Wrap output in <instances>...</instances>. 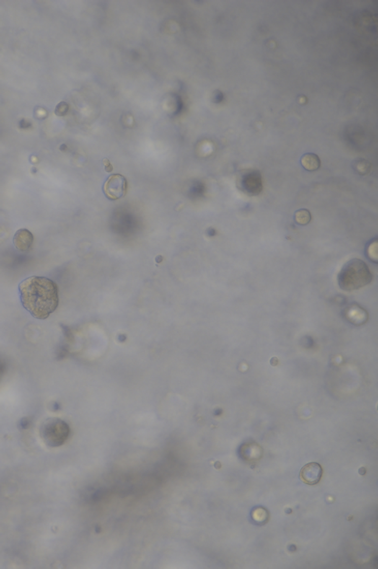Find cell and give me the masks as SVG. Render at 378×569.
<instances>
[{"instance_id":"cell-1","label":"cell","mask_w":378,"mask_h":569,"mask_svg":"<svg viewBox=\"0 0 378 569\" xmlns=\"http://www.w3.org/2000/svg\"><path fill=\"white\" fill-rule=\"evenodd\" d=\"M21 301L36 319H46L58 305L56 283L45 277L32 276L19 284Z\"/></svg>"},{"instance_id":"cell-2","label":"cell","mask_w":378,"mask_h":569,"mask_svg":"<svg viewBox=\"0 0 378 569\" xmlns=\"http://www.w3.org/2000/svg\"><path fill=\"white\" fill-rule=\"evenodd\" d=\"M372 277L369 267L363 261L353 259L342 267L338 275V285L345 291H353L369 284Z\"/></svg>"},{"instance_id":"cell-3","label":"cell","mask_w":378,"mask_h":569,"mask_svg":"<svg viewBox=\"0 0 378 569\" xmlns=\"http://www.w3.org/2000/svg\"><path fill=\"white\" fill-rule=\"evenodd\" d=\"M41 433L48 446H61L69 436L70 427L60 419L50 418L42 424Z\"/></svg>"},{"instance_id":"cell-4","label":"cell","mask_w":378,"mask_h":569,"mask_svg":"<svg viewBox=\"0 0 378 569\" xmlns=\"http://www.w3.org/2000/svg\"><path fill=\"white\" fill-rule=\"evenodd\" d=\"M104 192L106 196L111 200H118L126 195L127 181L120 174L111 175L104 185Z\"/></svg>"},{"instance_id":"cell-5","label":"cell","mask_w":378,"mask_h":569,"mask_svg":"<svg viewBox=\"0 0 378 569\" xmlns=\"http://www.w3.org/2000/svg\"><path fill=\"white\" fill-rule=\"evenodd\" d=\"M241 187L247 195H258L263 189L261 174L257 170H250L245 173L240 181Z\"/></svg>"},{"instance_id":"cell-6","label":"cell","mask_w":378,"mask_h":569,"mask_svg":"<svg viewBox=\"0 0 378 569\" xmlns=\"http://www.w3.org/2000/svg\"><path fill=\"white\" fill-rule=\"evenodd\" d=\"M322 476V468L317 463H310L301 469L300 478L309 485H315L320 481Z\"/></svg>"},{"instance_id":"cell-7","label":"cell","mask_w":378,"mask_h":569,"mask_svg":"<svg viewBox=\"0 0 378 569\" xmlns=\"http://www.w3.org/2000/svg\"><path fill=\"white\" fill-rule=\"evenodd\" d=\"M34 238L32 233L25 229L20 230L16 233L14 237V244L16 248L20 250H27L32 247Z\"/></svg>"},{"instance_id":"cell-8","label":"cell","mask_w":378,"mask_h":569,"mask_svg":"<svg viewBox=\"0 0 378 569\" xmlns=\"http://www.w3.org/2000/svg\"><path fill=\"white\" fill-rule=\"evenodd\" d=\"M345 317L354 324H362L367 319V313L359 306H350L346 311Z\"/></svg>"},{"instance_id":"cell-9","label":"cell","mask_w":378,"mask_h":569,"mask_svg":"<svg viewBox=\"0 0 378 569\" xmlns=\"http://www.w3.org/2000/svg\"><path fill=\"white\" fill-rule=\"evenodd\" d=\"M301 161L304 168L310 172L317 170L321 166L320 159L314 153H307L304 155L301 158Z\"/></svg>"},{"instance_id":"cell-10","label":"cell","mask_w":378,"mask_h":569,"mask_svg":"<svg viewBox=\"0 0 378 569\" xmlns=\"http://www.w3.org/2000/svg\"><path fill=\"white\" fill-rule=\"evenodd\" d=\"M312 219L310 212L307 209H300L295 213V221L299 225L305 226L310 222Z\"/></svg>"},{"instance_id":"cell-11","label":"cell","mask_w":378,"mask_h":569,"mask_svg":"<svg viewBox=\"0 0 378 569\" xmlns=\"http://www.w3.org/2000/svg\"><path fill=\"white\" fill-rule=\"evenodd\" d=\"M355 167H356V171H358L361 175H365V174H367L370 169L369 164H368L367 161H358Z\"/></svg>"},{"instance_id":"cell-12","label":"cell","mask_w":378,"mask_h":569,"mask_svg":"<svg viewBox=\"0 0 378 569\" xmlns=\"http://www.w3.org/2000/svg\"><path fill=\"white\" fill-rule=\"evenodd\" d=\"M68 110V104L65 102H61L55 109V113L58 116H63L66 114Z\"/></svg>"},{"instance_id":"cell-13","label":"cell","mask_w":378,"mask_h":569,"mask_svg":"<svg viewBox=\"0 0 378 569\" xmlns=\"http://www.w3.org/2000/svg\"><path fill=\"white\" fill-rule=\"evenodd\" d=\"M103 163H104V167H105V170L107 171V172L110 173L113 170V167H112L108 159H104Z\"/></svg>"},{"instance_id":"cell-14","label":"cell","mask_w":378,"mask_h":569,"mask_svg":"<svg viewBox=\"0 0 378 569\" xmlns=\"http://www.w3.org/2000/svg\"><path fill=\"white\" fill-rule=\"evenodd\" d=\"M19 125H20L21 128H28V127L30 126L29 122H27V121L24 120H21L20 122H19Z\"/></svg>"}]
</instances>
